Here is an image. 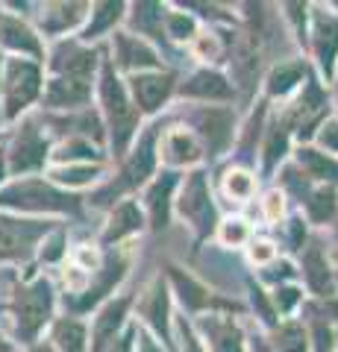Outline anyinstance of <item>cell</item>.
Returning a JSON list of instances; mask_svg holds the SVG:
<instances>
[{"mask_svg":"<svg viewBox=\"0 0 338 352\" xmlns=\"http://www.w3.org/2000/svg\"><path fill=\"white\" fill-rule=\"evenodd\" d=\"M97 80H101L97 82V97H101V118L109 135V147H112L115 159H124L138 135L141 115L127 91V82L118 76L109 56L101 59V76Z\"/></svg>","mask_w":338,"mask_h":352,"instance_id":"6da1fadb","label":"cell"},{"mask_svg":"<svg viewBox=\"0 0 338 352\" xmlns=\"http://www.w3.org/2000/svg\"><path fill=\"white\" fill-rule=\"evenodd\" d=\"M0 208L24 214H83V197L41 176H21L0 188Z\"/></svg>","mask_w":338,"mask_h":352,"instance_id":"7a4b0ae2","label":"cell"},{"mask_svg":"<svg viewBox=\"0 0 338 352\" xmlns=\"http://www.w3.org/2000/svg\"><path fill=\"white\" fill-rule=\"evenodd\" d=\"M159 138H162V126L159 124L147 126L145 132H141L136 147H129V153L124 156L121 170L115 173V179H109L103 188L94 191L92 206H109L115 200H124L127 194L138 191L141 185H147L150 179H154L156 164H159V156H156V141Z\"/></svg>","mask_w":338,"mask_h":352,"instance_id":"3957f363","label":"cell"},{"mask_svg":"<svg viewBox=\"0 0 338 352\" xmlns=\"http://www.w3.org/2000/svg\"><path fill=\"white\" fill-rule=\"evenodd\" d=\"M53 305H56V296H53V288L45 276L18 285L9 311L15 317V335L21 344H36L39 332L53 320Z\"/></svg>","mask_w":338,"mask_h":352,"instance_id":"277c9868","label":"cell"},{"mask_svg":"<svg viewBox=\"0 0 338 352\" xmlns=\"http://www.w3.org/2000/svg\"><path fill=\"white\" fill-rule=\"evenodd\" d=\"M45 91V74L41 62L9 56L3 59V82H0V97H3V120H18L27 109L41 100Z\"/></svg>","mask_w":338,"mask_h":352,"instance_id":"5b68a950","label":"cell"},{"mask_svg":"<svg viewBox=\"0 0 338 352\" xmlns=\"http://www.w3.org/2000/svg\"><path fill=\"white\" fill-rule=\"evenodd\" d=\"M173 206H177L180 217L191 226L194 244H198V247L212 232H218V226H221V220H218V208L212 203V191H209V176H206L203 168L189 170V176H185V182L180 188V197L173 200ZM198 247H194V250H198Z\"/></svg>","mask_w":338,"mask_h":352,"instance_id":"8992f818","label":"cell"},{"mask_svg":"<svg viewBox=\"0 0 338 352\" xmlns=\"http://www.w3.org/2000/svg\"><path fill=\"white\" fill-rule=\"evenodd\" d=\"M3 156H6V170L12 176H30L45 168L50 159V141L36 124V118L21 120L9 147L3 150Z\"/></svg>","mask_w":338,"mask_h":352,"instance_id":"52a82bcc","label":"cell"},{"mask_svg":"<svg viewBox=\"0 0 338 352\" xmlns=\"http://www.w3.org/2000/svg\"><path fill=\"white\" fill-rule=\"evenodd\" d=\"M191 132L203 144V153L209 159L224 156L235 141V112L230 106H200L189 115Z\"/></svg>","mask_w":338,"mask_h":352,"instance_id":"ba28073f","label":"cell"},{"mask_svg":"<svg viewBox=\"0 0 338 352\" xmlns=\"http://www.w3.org/2000/svg\"><path fill=\"white\" fill-rule=\"evenodd\" d=\"M50 232L53 223L47 220L0 214V261H27Z\"/></svg>","mask_w":338,"mask_h":352,"instance_id":"9c48e42d","label":"cell"},{"mask_svg":"<svg viewBox=\"0 0 338 352\" xmlns=\"http://www.w3.org/2000/svg\"><path fill=\"white\" fill-rule=\"evenodd\" d=\"M127 267H129L127 252H121V250L109 252V256L101 261V267L92 273L89 285L71 300V311H89V308H94V305H103L109 296L115 294L118 282L127 276Z\"/></svg>","mask_w":338,"mask_h":352,"instance_id":"30bf717a","label":"cell"},{"mask_svg":"<svg viewBox=\"0 0 338 352\" xmlns=\"http://www.w3.org/2000/svg\"><path fill=\"white\" fill-rule=\"evenodd\" d=\"M127 91L133 97L141 118L162 112V106L171 100V94L177 91V74L173 71H145L133 74L127 80Z\"/></svg>","mask_w":338,"mask_h":352,"instance_id":"8fae6325","label":"cell"},{"mask_svg":"<svg viewBox=\"0 0 338 352\" xmlns=\"http://www.w3.org/2000/svg\"><path fill=\"white\" fill-rule=\"evenodd\" d=\"M138 317L145 320V329L154 338H159L171 352H177V344H173V332H171V291L168 282L156 276L147 285L145 296L138 300Z\"/></svg>","mask_w":338,"mask_h":352,"instance_id":"7c38bea8","label":"cell"},{"mask_svg":"<svg viewBox=\"0 0 338 352\" xmlns=\"http://www.w3.org/2000/svg\"><path fill=\"white\" fill-rule=\"evenodd\" d=\"M168 276H171V285H173V291H177L185 311H191V314H200V311L221 314V308H226V311H242L238 302L221 300V296L206 288L200 279H194L191 273H185L180 264H168Z\"/></svg>","mask_w":338,"mask_h":352,"instance_id":"4fadbf2b","label":"cell"},{"mask_svg":"<svg viewBox=\"0 0 338 352\" xmlns=\"http://www.w3.org/2000/svg\"><path fill=\"white\" fill-rule=\"evenodd\" d=\"M101 62V50L85 47L80 41H59L47 59L50 76H71V80L94 82V71Z\"/></svg>","mask_w":338,"mask_h":352,"instance_id":"5bb4252c","label":"cell"},{"mask_svg":"<svg viewBox=\"0 0 338 352\" xmlns=\"http://www.w3.org/2000/svg\"><path fill=\"white\" fill-rule=\"evenodd\" d=\"M136 296L133 294H121V296H109V300L97 308V317L92 323L89 332V352H106L109 346L121 338V329L127 326V314L133 308Z\"/></svg>","mask_w":338,"mask_h":352,"instance_id":"9a60e30c","label":"cell"},{"mask_svg":"<svg viewBox=\"0 0 338 352\" xmlns=\"http://www.w3.org/2000/svg\"><path fill=\"white\" fill-rule=\"evenodd\" d=\"M112 50H115V71L145 74V71H162V59L154 50V44L138 38L136 32H112Z\"/></svg>","mask_w":338,"mask_h":352,"instance_id":"2e32d148","label":"cell"},{"mask_svg":"<svg viewBox=\"0 0 338 352\" xmlns=\"http://www.w3.org/2000/svg\"><path fill=\"white\" fill-rule=\"evenodd\" d=\"M182 179L180 170H168L162 168L154 179L147 182L145 191V208H147V226L154 232H162L171 223V212H173V191Z\"/></svg>","mask_w":338,"mask_h":352,"instance_id":"e0dca14e","label":"cell"},{"mask_svg":"<svg viewBox=\"0 0 338 352\" xmlns=\"http://www.w3.org/2000/svg\"><path fill=\"white\" fill-rule=\"evenodd\" d=\"M94 82L71 80V76H50L45 80V91H41V109L47 112H80L92 103Z\"/></svg>","mask_w":338,"mask_h":352,"instance_id":"ac0fdd59","label":"cell"},{"mask_svg":"<svg viewBox=\"0 0 338 352\" xmlns=\"http://www.w3.org/2000/svg\"><path fill=\"white\" fill-rule=\"evenodd\" d=\"M0 47L15 53L21 59L45 62V44H41V36L27 24V21H21L18 15H9L3 9H0Z\"/></svg>","mask_w":338,"mask_h":352,"instance_id":"d6986e66","label":"cell"},{"mask_svg":"<svg viewBox=\"0 0 338 352\" xmlns=\"http://www.w3.org/2000/svg\"><path fill=\"white\" fill-rule=\"evenodd\" d=\"M180 97H189V100H200V103H230L235 100V85L230 82V76L215 71V68H200L194 71L182 85H177Z\"/></svg>","mask_w":338,"mask_h":352,"instance_id":"ffe728a7","label":"cell"},{"mask_svg":"<svg viewBox=\"0 0 338 352\" xmlns=\"http://www.w3.org/2000/svg\"><path fill=\"white\" fill-rule=\"evenodd\" d=\"M198 332L203 335V346L212 352H247L244 332L233 320V314H203L198 320Z\"/></svg>","mask_w":338,"mask_h":352,"instance_id":"44dd1931","label":"cell"},{"mask_svg":"<svg viewBox=\"0 0 338 352\" xmlns=\"http://www.w3.org/2000/svg\"><path fill=\"white\" fill-rule=\"evenodd\" d=\"M203 144L198 141L191 129L185 126H171L162 132V162L168 170H180V168H191L203 162Z\"/></svg>","mask_w":338,"mask_h":352,"instance_id":"7402d4cb","label":"cell"},{"mask_svg":"<svg viewBox=\"0 0 338 352\" xmlns=\"http://www.w3.org/2000/svg\"><path fill=\"white\" fill-rule=\"evenodd\" d=\"M145 212L138 208L136 200H121L118 206H112V214H109L103 232H101V247H121L124 241H129L133 235H138L145 229Z\"/></svg>","mask_w":338,"mask_h":352,"instance_id":"603a6c76","label":"cell"},{"mask_svg":"<svg viewBox=\"0 0 338 352\" xmlns=\"http://www.w3.org/2000/svg\"><path fill=\"white\" fill-rule=\"evenodd\" d=\"M312 50L315 59L321 65L324 76H332L335 71V56H338V18L330 12V9H318L312 12Z\"/></svg>","mask_w":338,"mask_h":352,"instance_id":"cb8c5ba5","label":"cell"},{"mask_svg":"<svg viewBox=\"0 0 338 352\" xmlns=\"http://www.w3.org/2000/svg\"><path fill=\"white\" fill-rule=\"evenodd\" d=\"M303 282L306 288L318 296V300H326V296H335V273L330 270V261H326V252L321 250L318 241H312L309 247H303Z\"/></svg>","mask_w":338,"mask_h":352,"instance_id":"d4e9b609","label":"cell"},{"mask_svg":"<svg viewBox=\"0 0 338 352\" xmlns=\"http://www.w3.org/2000/svg\"><path fill=\"white\" fill-rule=\"evenodd\" d=\"M92 3H47L39 9V27L45 36H65L68 30H83Z\"/></svg>","mask_w":338,"mask_h":352,"instance_id":"484cf974","label":"cell"},{"mask_svg":"<svg viewBox=\"0 0 338 352\" xmlns=\"http://www.w3.org/2000/svg\"><path fill=\"white\" fill-rule=\"evenodd\" d=\"M303 80H309V65L303 59H279L274 68L268 71L265 91L268 97H288L291 91H297Z\"/></svg>","mask_w":338,"mask_h":352,"instance_id":"4316f807","label":"cell"},{"mask_svg":"<svg viewBox=\"0 0 338 352\" xmlns=\"http://www.w3.org/2000/svg\"><path fill=\"white\" fill-rule=\"evenodd\" d=\"M124 3H92V12H89V24L80 30V44H89L101 36H112L115 27L124 21Z\"/></svg>","mask_w":338,"mask_h":352,"instance_id":"83f0119b","label":"cell"},{"mask_svg":"<svg viewBox=\"0 0 338 352\" xmlns=\"http://www.w3.org/2000/svg\"><path fill=\"white\" fill-rule=\"evenodd\" d=\"M50 344L56 352H89V329L77 317H59L50 326Z\"/></svg>","mask_w":338,"mask_h":352,"instance_id":"f1b7e54d","label":"cell"},{"mask_svg":"<svg viewBox=\"0 0 338 352\" xmlns=\"http://www.w3.org/2000/svg\"><path fill=\"white\" fill-rule=\"evenodd\" d=\"M297 168L309 176V179H321V182H338V162L326 153L315 150V147H300L297 150Z\"/></svg>","mask_w":338,"mask_h":352,"instance_id":"f546056e","label":"cell"},{"mask_svg":"<svg viewBox=\"0 0 338 352\" xmlns=\"http://www.w3.org/2000/svg\"><path fill=\"white\" fill-rule=\"evenodd\" d=\"M50 159L59 162V164H92V162L101 164L103 153L89 138H65L56 147V153H50Z\"/></svg>","mask_w":338,"mask_h":352,"instance_id":"4dcf8cb0","label":"cell"},{"mask_svg":"<svg viewBox=\"0 0 338 352\" xmlns=\"http://www.w3.org/2000/svg\"><path fill=\"white\" fill-rule=\"evenodd\" d=\"M288 138H291V132L279 118L265 129V141H262V164H265V173H271L282 159H286Z\"/></svg>","mask_w":338,"mask_h":352,"instance_id":"1f68e13d","label":"cell"},{"mask_svg":"<svg viewBox=\"0 0 338 352\" xmlns=\"http://www.w3.org/2000/svg\"><path fill=\"white\" fill-rule=\"evenodd\" d=\"M103 164H56L50 168V182L59 185V188H83V185H92L97 176H101Z\"/></svg>","mask_w":338,"mask_h":352,"instance_id":"d6a6232c","label":"cell"},{"mask_svg":"<svg viewBox=\"0 0 338 352\" xmlns=\"http://www.w3.org/2000/svg\"><path fill=\"white\" fill-rule=\"evenodd\" d=\"M303 208H306V214L312 223H330L338 212V194L332 185H321V188H312V194L303 200Z\"/></svg>","mask_w":338,"mask_h":352,"instance_id":"836d02e7","label":"cell"},{"mask_svg":"<svg viewBox=\"0 0 338 352\" xmlns=\"http://www.w3.org/2000/svg\"><path fill=\"white\" fill-rule=\"evenodd\" d=\"M274 349L277 352H309V332L303 329V323H277L274 329Z\"/></svg>","mask_w":338,"mask_h":352,"instance_id":"e575fe53","label":"cell"},{"mask_svg":"<svg viewBox=\"0 0 338 352\" xmlns=\"http://www.w3.org/2000/svg\"><path fill=\"white\" fill-rule=\"evenodd\" d=\"M136 12H133V24L138 30V38L141 36H162V21H165V12H168V6H162V3H136L133 6Z\"/></svg>","mask_w":338,"mask_h":352,"instance_id":"d590c367","label":"cell"},{"mask_svg":"<svg viewBox=\"0 0 338 352\" xmlns=\"http://www.w3.org/2000/svg\"><path fill=\"white\" fill-rule=\"evenodd\" d=\"M162 27H165V32L173 38V41H194V36H198V21H194V15L189 12H177V9H168L165 12V21H162Z\"/></svg>","mask_w":338,"mask_h":352,"instance_id":"8d00e7d4","label":"cell"},{"mask_svg":"<svg viewBox=\"0 0 338 352\" xmlns=\"http://www.w3.org/2000/svg\"><path fill=\"white\" fill-rule=\"evenodd\" d=\"M224 191H226V197H233L235 203H247L250 197L256 194V179L242 168L226 170L224 173Z\"/></svg>","mask_w":338,"mask_h":352,"instance_id":"74e56055","label":"cell"},{"mask_svg":"<svg viewBox=\"0 0 338 352\" xmlns=\"http://www.w3.org/2000/svg\"><path fill=\"white\" fill-rule=\"evenodd\" d=\"M268 296H271V305H274L277 314H291L294 308L303 302V288H297V285H277Z\"/></svg>","mask_w":338,"mask_h":352,"instance_id":"f35d334b","label":"cell"},{"mask_svg":"<svg viewBox=\"0 0 338 352\" xmlns=\"http://www.w3.org/2000/svg\"><path fill=\"white\" fill-rule=\"evenodd\" d=\"M224 41L221 36H212V32H198L191 41V53L198 56L200 62H212V59H221V53H224Z\"/></svg>","mask_w":338,"mask_h":352,"instance_id":"ab89813d","label":"cell"},{"mask_svg":"<svg viewBox=\"0 0 338 352\" xmlns=\"http://www.w3.org/2000/svg\"><path fill=\"white\" fill-rule=\"evenodd\" d=\"M218 238H221V244H226V247H242L250 241V229L244 226V220H224V223L218 226Z\"/></svg>","mask_w":338,"mask_h":352,"instance_id":"60d3db41","label":"cell"},{"mask_svg":"<svg viewBox=\"0 0 338 352\" xmlns=\"http://www.w3.org/2000/svg\"><path fill=\"white\" fill-rule=\"evenodd\" d=\"M309 344H312V352H332L335 349V335L330 323H321V320H312V332H309Z\"/></svg>","mask_w":338,"mask_h":352,"instance_id":"b9f144b4","label":"cell"},{"mask_svg":"<svg viewBox=\"0 0 338 352\" xmlns=\"http://www.w3.org/2000/svg\"><path fill=\"white\" fill-rule=\"evenodd\" d=\"M250 291H253V308H259V314L256 317H262V323H265L268 329H277V320H274V305H271V296L262 291V288H256V285H250Z\"/></svg>","mask_w":338,"mask_h":352,"instance_id":"7bdbcfd3","label":"cell"},{"mask_svg":"<svg viewBox=\"0 0 338 352\" xmlns=\"http://www.w3.org/2000/svg\"><path fill=\"white\" fill-rule=\"evenodd\" d=\"M286 18L294 21V36H297V44H306V3H286Z\"/></svg>","mask_w":338,"mask_h":352,"instance_id":"ee69618b","label":"cell"},{"mask_svg":"<svg viewBox=\"0 0 338 352\" xmlns=\"http://www.w3.org/2000/svg\"><path fill=\"white\" fill-rule=\"evenodd\" d=\"M180 349L182 352H209L203 346V340L198 338V332H194V326L185 320H180Z\"/></svg>","mask_w":338,"mask_h":352,"instance_id":"f6af8a7d","label":"cell"},{"mask_svg":"<svg viewBox=\"0 0 338 352\" xmlns=\"http://www.w3.org/2000/svg\"><path fill=\"white\" fill-rule=\"evenodd\" d=\"M265 217L271 220V223H279V217H282V208H286V194H282L279 188L274 191H268L265 194Z\"/></svg>","mask_w":338,"mask_h":352,"instance_id":"bcb514c9","label":"cell"},{"mask_svg":"<svg viewBox=\"0 0 338 352\" xmlns=\"http://www.w3.org/2000/svg\"><path fill=\"white\" fill-rule=\"evenodd\" d=\"M250 258L265 267V264H271V261L277 258V250H274L271 241H250Z\"/></svg>","mask_w":338,"mask_h":352,"instance_id":"7dc6e473","label":"cell"},{"mask_svg":"<svg viewBox=\"0 0 338 352\" xmlns=\"http://www.w3.org/2000/svg\"><path fill=\"white\" fill-rule=\"evenodd\" d=\"M318 144L326 150V156L338 153V120H330V124H324L318 129Z\"/></svg>","mask_w":338,"mask_h":352,"instance_id":"c3c4849f","label":"cell"},{"mask_svg":"<svg viewBox=\"0 0 338 352\" xmlns=\"http://www.w3.org/2000/svg\"><path fill=\"white\" fill-rule=\"evenodd\" d=\"M136 332H138V326H129L127 332H121V338H118L106 352H136Z\"/></svg>","mask_w":338,"mask_h":352,"instance_id":"681fc988","label":"cell"},{"mask_svg":"<svg viewBox=\"0 0 338 352\" xmlns=\"http://www.w3.org/2000/svg\"><path fill=\"white\" fill-rule=\"evenodd\" d=\"M136 338H138V340H136V352H162L159 340H156L154 335H150L145 326H141L138 332H136Z\"/></svg>","mask_w":338,"mask_h":352,"instance_id":"f907efd6","label":"cell"},{"mask_svg":"<svg viewBox=\"0 0 338 352\" xmlns=\"http://www.w3.org/2000/svg\"><path fill=\"white\" fill-rule=\"evenodd\" d=\"M250 349H253V352H277V349H274V344H271L268 338H262V335L250 338Z\"/></svg>","mask_w":338,"mask_h":352,"instance_id":"816d5d0a","label":"cell"},{"mask_svg":"<svg viewBox=\"0 0 338 352\" xmlns=\"http://www.w3.org/2000/svg\"><path fill=\"white\" fill-rule=\"evenodd\" d=\"M27 352H56V349H53V344H32Z\"/></svg>","mask_w":338,"mask_h":352,"instance_id":"f5cc1de1","label":"cell"},{"mask_svg":"<svg viewBox=\"0 0 338 352\" xmlns=\"http://www.w3.org/2000/svg\"><path fill=\"white\" fill-rule=\"evenodd\" d=\"M3 173H6V156H3V150H0V182H3Z\"/></svg>","mask_w":338,"mask_h":352,"instance_id":"db71d44e","label":"cell"},{"mask_svg":"<svg viewBox=\"0 0 338 352\" xmlns=\"http://www.w3.org/2000/svg\"><path fill=\"white\" fill-rule=\"evenodd\" d=\"M0 352H12V346H9V344H6V340H3V338H0Z\"/></svg>","mask_w":338,"mask_h":352,"instance_id":"11a10c76","label":"cell"},{"mask_svg":"<svg viewBox=\"0 0 338 352\" xmlns=\"http://www.w3.org/2000/svg\"><path fill=\"white\" fill-rule=\"evenodd\" d=\"M0 82H3V56H0Z\"/></svg>","mask_w":338,"mask_h":352,"instance_id":"9f6ffc18","label":"cell"},{"mask_svg":"<svg viewBox=\"0 0 338 352\" xmlns=\"http://www.w3.org/2000/svg\"><path fill=\"white\" fill-rule=\"evenodd\" d=\"M0 120H3V112H0Z\"/></svg>","mask_w":338,"mask_h":352,"instance_id":"6f0895ef","label":"cell"},{"mask_svg":"<svg viewBox=\"0 0 338 352\" xmlns=\"http://www.w3.org/2000/svg\"><path fill=\"white\" fill-rule=\"evenodd\" d=\"M335 340H338V335H335Z\"/></svg>","mask_w":338,"mask_h":352,"instance_id":"680465c9","label":"cell"}]
</instances>
